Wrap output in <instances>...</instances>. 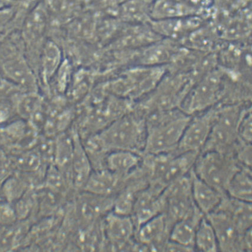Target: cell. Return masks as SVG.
Masks as SVG:
<instances>
[{
  "label": "cell",
  "instance_id": "cell-1",
  "mask_svg": "<svg viewBox=\"0 0 252 252\" xmlns=\"http://www.w3.org/2000/svg\"><path fill=\"white\" fill-rule=\"evenodd\" d=\"M191 118V116L178 109L147 114V137L143 155L175 152Z\"/></svg>",
  "mask_w": 252,
  "mask_h": 252
},
{
  "label": "cell",
  "instance_id": "cell-2",
  "mask_svg": "<svg viewBox=\"0 0 252 252\" xmlns=\"http://www.w3.org/2000/svg\"><path fill=\"white\" fill-rule=\"evenodd\" d=\"M95 134L109 152L126 150L142 155L147 137L146 118L134 108Z\"/></svg>",
  "mask_w": 252,
  "mask_h": 252
},
{
  "label": "cell",
  "instance_id": "cell-3",
  "mask_svg": "<svg viewBox=\"0 0 252 252\" xmlns=\"http://www.w3.org/2000/svg\"><path fill=\"white\" fill-rule=\"evenodd\" d=\"M165 72L159 66L129 69L110 80L106 85L107 92L135 102L154 91Z\"/></svg>",
  "mask_w": 252,
  "mask_h": 252
},
{
  "label": "cell",
  "instance_id": "cell-4",
  "mask_svg": "<svg viewBox=\"0 0 252 252\" xmlns=\"http://www.w3.org/2000/svg\"><path fill=\"white\" fill-rule=\"evenodd\" d=\"M241 167L231 153L205 152L199 153L193 171L202 181L226 195L228 184Z\"/></svg>",
  "mask_w": 252,
  "mask_h": 252
},
{
  "label": "cell",
  "instance_id": "cell-5",
  "mask_svg": "<svg viewBox=\"0 0 252 252\" xmlns=\"http://www.w3.org/2000/svg\"><path fill=\"white\" fill-rule=\"evenodd\" d=\"M245 110H240L238 105L219 108L209 138L201 152H217L233 154L239 139V122Z\"/></svg>",
  "mask_w": 252,
  "mask_h": 252
},
{
  "label": "cell",
  "instance_id": "cell-6",
  "mask_svg": "<svg viewBox=\"0 0 252 252\" xmlns=\"http://www.w3.org/2000/svg\"><path fill=\"white\" fill-rule=\"evenodd\" d=\"M225 77L221 72H211L202 77L184 98L181 110L192 116L215 106L225 92Z\"/></svg>",
  "mask_w": 252,
  "mask_h": 252
},
{
  "label": "cell",
  "instance_id": "cell-7",
  "mask_svg": "<svg viewBox=\"0 0 252 252\" xmlns=\"http://www.w3.org/2000/svg\"><path fill=\"white\" fill-rule=\"evenodd\" d=\"M101 227L106 244L113 250L134 251L137 228L131 216L111 211L101 220Z\"/></svg>",
  "mask_w": 252,
  "mask_h": 252
},
{
  "label": "cell",
  "instance_id": "cell-8",
  "mask_svg": "<svg viewBox=\"0 0 252 252\" xmlns=\"http://www.w3.org/2000/svg\"><path fill=\"white\" fill-rule=\"evenodd\" d=\"M219 108L212 107L191 118L185 128L176 153L201 152L215 123Z\"/></svg>",
  "mask_w": 252,
  "mask_h": 252
},
{
  "label": "cell",
  "instance_id": "cell-9",
  "mask_svg": "<svg viewBox=\"0 0 252 252\" xmlns=\"http://www.w3.org/2000/svg\"><path fill=\"white\" fill-rule=\"evenodd\" d=\"M205 217L215 231L220 252H242V237L244 233L240 232L227 213L217 208Z\"/></svg>",
  "mask_w": 252,
  "mask_h": 252
},
{
  "label": "cell",
  "instance_id": "cell-10",
  "mask_svg": "<svg viewBox=\"0 0 252 252\" xmlns=\"http://www.w3.org/2000/svg\"><path fill=\"white\" fill-rule=\"evenodd\" d=\"M164 189L158 185L149 184L139 193L131 214L137 230L144 223L163 213Z\"/></svg>",
  "mask_w": 252,
  "mask_h": 252
},
{
  "label": "cell",
  "instance_id": "cell-11",
  "mask_svg": "<svg viewBox=\"0 0 252 252\" xmlns=\"http://www.w3.org/2000/svg\"><path fill=\"white\" fill-rule=\"evenodd\" d=\"M172 227L166 215L161 213L138 228L135 241L146 246L148 251H164Z\"/></svg>",
  "mask_w": 252,
  "mask_h": 252
},
{
  "label": "cell",
  "instance_id": "cell-12",
  "mask_svg": "<svg viewBox=\"0 0 252 252\" xmlns=\"http://www.w3.org/2000/svg\"><path fill=\"white\" fill-rule=\"evenodd\" d=\"M115 197L95 195L81 191L76 196V214L82 225H88L102 220L111 212Z\"/></svg>",
  "mask_w": 252,
  "mask_h": 252
},
{
  "label": "cell",
  "instance_id": "cell-13",
  "mask_svg": "<svg viewBox=\"0 0 252 252\" xmlns=\"http://www.w3.org/2000/svg\"><path fill=\"white\" fill-rule=\"evenodd\" d=\"M129 176L120 175L107 169L93 170L82 191L115 197L126 186Z\"/></svg>",
  "mask_w": 252,
  "mask_h": 252
},
{
  "label": "cell",
  "instance_id": "cell-14",
  "mask_svg": "<svg viewBox=\"0 0 252 252\" xmlns=\"http://www.w3.org/2000/svg\"><path fill=\"white\" fill-rule=\"evenodd\" d=\"M71 131L74 140V153L70 180L72 188L77 193L83 189L93 169L82 138L77 129L72 126Z\"/></svg>",
  "mask_w": 252,
  "mask_h": 252
},
{
  "label": "cell",
  "instance_id": "cell-15",
  "mask_svg": "<svg viewBox=\"0 0 252 252\" xmlns=\"http://www.w3.org/2000/svg\"><path fill=\"white\" fill-rule=\"evenodd\" d=\"M191 188L194 203L200 211L207 216L219 207L223 195L196 176L193 168L190 172Z\"/></svg>",
  "mask_w": 252,
  "mask_h": 252
},
{
  "label": "cell",
  "instance_id": "cell-16",
  "mask_svg": "<svg viewBox=\"0 0 252 252\" xmlns=\"http://www.w3.org/2000/svg\"><path fill=\"white\" fill-rule=\"evenodd\" d=\"M204 216L196 208L190 215L175 223L170 230V241L195 251L194 243L196 230Z\"/></svg>",
  "mask_w": 252,
  "mask_h": 252
},
{
  "label": "cell",
  "instance_id": "cell-17",
  "mask_svg": "<svg viewBox=\"0 0 252 252\" xmlns=\"http://www.w3.org/2000/svg\"><path fill=\"white\" fill-rule=\"evenodd\" d=\"M232 219L240 233L252 228V206L251 202L239 201L225 195L219 207Z\"/></svg>",
  "mask_w": 252,
  "mask_h": 252
},
{
  "label": "cell",
  "instance_id": "cell-18",
  "mask_svg": "<svg viewBox=\"0 0 252 252\" xmlns=\"http://www.w3.org/2000/svg\"><path fill=\"white\" fill-rule=\"evenodd\" d=\"M142 155L130 151L115 150L107 156V169L122 176H129L140 166Z\"/></svg>",
  "mask_w": 252,
  "mask_h": 252
},
{
  "label": "cell",
  "instance_id": "cell-19",
  "mask_svg": "<svg viewBox=\"0 0 252 252\" xmlns=\"http://www.w3.org/2000/svg\"><path fill=\"white\" fill-rule=\"evenodd\" d=\"M2 70L8 79L27 89L29 92H36V79L25 62L21 59L8 61L2 66Z\"/></svg>",
  "mask_w": 252,
  "mask_h": 252
},
{
  "label": "cell",
  "instance_id": "cell-20",
  "mask_svg": "<svg viewBox=\"0 0 252 252\" xmlns=\"http://www.w3.org/2000/svg\"><path fill=\"white\" fill-rule=\"evenodd\" d=\"M252 168L242 166L231 178L226 195L246 202L252 201Z\"/></svg>",
  "mask_w": 252,
  "mask_h": 252
},
{
  "label": "cell",
  "instance_id": "cell-21",
  "mask_svg": "<svg viewBox=\"0 0 252 252\" xmlns=\"http://www.w3.org/2000/svg\"><path fill=\"white\" fill-rule=\"evenodd\" d=\"M55 143L54 160L58 167L62 170V172H64L66 178L71 185L70 176L74 153V140L71 128L69 131L60 134Z\"/></svg>",
  "mask_w": 252,
  "mask_h": 252
},
{
  "label": "cell",
  "instance_id": "cell-22",
  "mask_svg": "<svg viewBox=\"0 0 252 252\" xmlns=\"http://www.w3.org/2000/svg\"><path fill=\"white\" fill-rule=\"evenodd\" d=\"M60 49L53 42L46 43L40 61V78L43 85L48 86L62 63Z\"/></svg>",
  "mask_w": 252,
  "mask_h": 252
},
{
  "label": "cell",
  "instance_id": "cell-23",
  "mask_svg": "<svg viewBox=\"0 0 252 252\" xmlns=\"http://www.w3.org/2000/svg\"><path fill=\"white\" fill-rule=\"evenodd\" d=\"M195 251L219 252L218 241L213 226L205 216L197 228L194 243Z\"/></svg>",
  "mask_w": 252,
  "mask_h": 252
},
{
  "label": "cell",
  "instance_id": "cell-24",
  "mask_svg": "<svg viewBox=\"0 0 252 252\" xmlns=\"http://www.w3.org/2000/svg\"><path fill=\"white\" fill-rule=\"evenodd\" d=\"M167 49L163 45H156L147 49L142 56L141 62L146 66H158L169 59Z\"/></svg>",
  "mask_w": 252,
  "mask_h": 252
},
{
  "label": "cell",
  "instance_id": "cell-25",
  "mask_svg": "<svg viewBox=\"0 0 252 252\" xmlns=\"http://www.w3.org/2000/svg\"><path fill=\"white\" fill-rule=\"evenodd\" d=\"M251 107L245 109L238 126V136L240 140L246 143H252V123Z\"/></svg>",
  "mask_w": 252,
  "mask_h": 252
},
{
  "label": "cell",
  "instance_id": "cell-26",
  "mask_svg": "<svg viewBox=\"0 0 252 252\" xmlns=\"http://www.w3.org/2000/svg\"><path fill=\"white\" fill-rule=\"evenodd\" d=\"M57 88L60 93H64L69 88L72 77L70 66L67 62H63L56 75Z\"/></svg>",
  "mask_w": 252,
  "mask_h": 252
},
{
  "label": "cell",
  "instance_id": "cell-27",
  "mask_svg": "<svg viewBox=\"0 0 252 252\" xmlns=\"http://www.w3.org/2000/svg\"><path fill=\"white\" fill-rule=\"evenodd\" d=\"M196 25L193 23H184L181 21H170L162 24L159 28V31L167 35L177 36L179 34H181L184 31H187L189 29L195 27Z\"/></svg>",
  "mask_w": 252,
  "mask_h": 252
},
{
  "label": "cell",
  "instance_id": "cell-28",
  "mask_svg": "<svg viewBox=\"0 0 252 252\" xmlns=\"http://www.w3.org/2000/svg\"><path fill=\"white\" fill-rule=\"evenodd\" d=\"M156 11L160 13L161 16H176L179 14H181V8L179 7V5L172 1H164L161 2L157 5Z\"/></svg>",
  "mask_w": 252,
  "mask_h": 252
},
{
  "label": "cell",
  "instance_id": "cell-29",
  "mask_svg": "<svg viewBox=\"0 0 252 252\" xmlns=\"http://www.w3.org/2000/svg\"><path fill=\"white\" fill-rule=\"evenodd\" d=\"M15 220V214L7 204H0V222L8 224Z\"/></svg>",
  "mask_w": 252,
  "mask_h": 252
},
{
  "label": "cell",
  "instance_id": "cell-30",
  "mask_svg": "<svg viewBox=\"0 0 252 252\" xmlns=\"http://www.w3.org/2000/svg\"><path fill=\"white\" fill-rule=\"evenodd\" d=\"M14 8L10 6L0 10V31L3 30L8 23L12 19L14 11Z\"/></svg>",
  "mask_w": 252,
  "mask_h": 252
},
{
  "label": "cell",
  "instance_id": "cell-31",
  "mask_svg": "<svg viewBox=\"0 0 252 252\" xmlns=\"http://www.w3.org/2000/svg\"><path fill=\"white\" fill-rule=\"evenodd\" d=\"M252 228H249L242 234V252L252 251Z\"/></svg>",
  "mask_w": 252,
  "mask_h": 252
},
{
  "label": "cell",
  "instance_id": "cell-32",
  "mask_svg": "<svg viewBox=\"0 0 252 252\" xmlns=\"http://www.w3.org/2000/svg\"><path fill=\"white\" fill-rule=\"evenodd\" d=\"M10 107L7 103H0V121L5 120L10 112Z\"/></svg>",
  "mask_w": 252,
  "mask_h": 252
},
{
  "label": "cell",
  "instance_id": "cell-33",
  "mask_svg": "<svg viewBox=\"0 0 252 252\" xmlns=\"http://www.w3.org/2000/svg\"><path fill=\"white\" fill-rule=\"evenodd\" d=\"M11 0H0V10L2 8L10 6Z\"/></svg>",
  "mask_w": 252,
  "mask_h": 252
}]
</instances>
